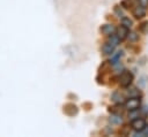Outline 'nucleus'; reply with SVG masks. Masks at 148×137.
<instances>
[{"label": "nucleus", "mask_w": 148, "mask_h": 137, "mask_svg": "<svg viewBox=\"0 0 148 137\" xmlns=\"http://www.w3.org/2000/svg\"><path fill=\"white\" fill-rule=\"evenodd\" d=\"M132 81H133V75L130 71H127V70L123 71L120 74V76H119V84L123 87H127L132 83Z\"/></svg>", "instance_id": "1"}, {"label": "nucleus", "mask_w": 148, "mask_h": 137, "mask_svg": "<svg viewBox=\"0 0 148 137\" xmlns=\"http://www.w3.org/2000/svg\"><path fill=\"white\" fill-rule=\"evenodd\" d=\"M125 106L127 109L130 111H134V109H138L139 106H140V99L138 97H131L126 102H125Z\"/></svg>", "instance_id": "2"}, {"label": "nucleus", "mask_w": 148, "mask_h": 137, "mask_svg": "<svg viewBox=\"0 0 148 137\" xmlns=\"http://www.w3.org/2000/svg\"><path fill=\"white\" fill-rule=\"evenodd\" d=\"M146 121L143 120V119H140V117H138V119H134L133 121H132V123H131V127L135 130V131H142L143 130V128L146 127Z\"/></svg>", "instance_id": "3"}, {"label": "nucleus", "mask_w": 148, "mask_h": 137, "mask_svg": "<svg viewBox=\"0 0 148 137\" xmlns=\"http://www.w3.org/2000/svg\"><path fill=\"white\" fill-rule=\"evenodd\" d=\"M128 32H130V31H128V28L125 26V25H123V24L117 29V36H118V38H119L120 40L125 39V38L127 37Z\"/></svg>", "instance_id": "4"}, {"label": "nucleus", "mask_w": 148, "mask_h": 137, "mask_svg": "<svg viewBox=\"0 0 148 137\" xmlns=\"http://www.w3.org/2000/svg\"><path fill=\"white\" fill-rule=\"evenodd\" d=\"M101 31H102V33H104V35H106V36H111V35H113L117 30H116V28H114L113 25H111V24H104V25H102Z\"/></svg>", "instance_id": "5"}, {"label": "nucleus", "mask_w": 148, "mask_h": 137, "mask_svg": "<svg viewBox=\"0 0 148 137\" xmlns=\"http://www.w3.org/2000/svg\"><path fill=\"white\" fill-rule=\"evenodd\" d=\"M145 14H146V9H145V7L143 6H136L135 7V9L133 10V15L135 16V18H141V17H143L145 16Z\"/></svg>", "instance_id": "6"}, {"label": "nucleus", "mask_w": 148, "mask_h": 137, "mask_svg": "<svg viewBox=\"0 0 148 137\" xmlns=\"http://www.w3.org/2000/svg\"><path fill=\"white\" fill-rule=\"evenodd\" d=\"M64 112H65L66 114H68V115H74V114L77 113V108H76L75 105H73V104H68V105L65 106Z\"/></svg>", "instance_id": "7"}, {"label": "nucleus", "mask_w": 148, "mask_h": 137, "mask_svg": "<svg viewBox=\"0 0 148 137\" xmlns=\"http://www.w3.org/2000/svg\"><path fill=\"white\" fill-rule=\"evenodd\" d=\"M113 50H114V46H113L112 44H110L109 41L105 43V44L102 46V51H103L104 54H111V53H113Z\"/></svg>", "instance_id": "8"}, {"label": "nucleus", "mask_w": 148, "mask_h": 137, "mask_svg": "<svg viewBox=\"0 0 148 137\" xmlns=\"http://www.w3.org/2000/svg\"><path fill=\"white\" fill-rule=\"evenodd\" d=\"M121 55H123V52H121V51H118V52H116V53L112 55V58H111L110 62H111L112 64H116V63L118 62V60L121 58Z\"/></svg>", "instance_id": "9"}, {"label": "nucleus", "mask_w": 148, "mask_h": 137, "mask_svg": "<svg viewBox=\"0 0 148 137\" xmlns=\"http://www.w3.org/2000/svg\"><path fill=\"white\" fill-rule=\"evenodd\" d=\"M112 100L117 104H120V102H124V97L119 93V92H114L112 94Z\"/></svg>", "instance_id": "10"}, {"label": "nucleus", "mask_w": 148, "mask_h": 137, "mask_svg": "<svg viewBox=\"0 0 148 137\" xmlns=\"http://www.w3.org/2000/svg\"><path fill=\"white\" fill-rule=\"evenodd\" d=\"M119 41H120V39L118 38V36H117V35H114V33H113V35H111V36H110L109 43H110V44H112L113 46H117V45L119 44Z\"/></svg>", "instance_id": "11"}, {"label": "nucleus", "mask_w": 148, "mask_h": 137, "mask_svg": "<svg viewBox=\"0 0 148 137\" xmlns=\"http://www.w3.org/2000/svg\"><path fill=\"white\" fill-rule=\"evenodd\" d=\"M110 122H111V123H120V122H121V116H120V114H113V115L110 117Z\"/></svg>", "instance_id": "12"}, {"label": "nucleus", "mask_w": 148, "mask_h": 137, "mask_svg": "<svg viewBox=\"0 0 148 137\" xmlns=\"http://www.w3.org/2000/svg\"><path fill=\"white\" fill-rule=\"evenodd\" d=\"M121 24L125 25V26H127V28H131V26H132V21H131L128 17H123Z\"/></svg>", "instance_id": "13"}, {"label": "nucleus", "mask_w": 148, "mask_h": 137, "mask_svg": "<svg viewBox=\"0 0 148 137\" xmlns=\"http://www.w3.org/2000/svg\"><path fill=\"white\" fill-rule=\"evenodd\" d=\"M127 37L130 38L131 41H136V40H138V35H136L135 32H128Z\"/></svg>", "instance_id": "14"}, {"label": "nucleus", "mask_w": 148, "mask_h": 137, "mask_svg": "<svg viewBox=\"0 0 148 137\" xmlns=\"http://www.w3.org/2000/svg\"><path fill=\"white\" fill-rule=\"evenodd\" d=\"M128 96H130V98L131 97H138L139 96V91L136 90V89H131V90H128Z\"/></svg>", "instance_id": "15"}, {"label": "nucleus", "mask_w": 148, "mask_h": 137, "mask_svg": "<svg viewBox=\"0 0 148 137\" xmlns=\"http://www.w3.org/2000/svg\"><path fill=\"white\" fill-rule=\"evenodd\" d=\"M110 112L112 114H120L121 113V109L118 108V107H110Z\"/></svg>", "instance_id": "16"}, {"label": "nucleus", "mask_w": 148, "mask_h": 137, "mask_svg": "<svg viewBox=\"0 0 148 137\" xmlns=\"http://www.w3.org/2000/svg\"><path fill=\"white\" fill-rule=\"evenodd\" d=\"M114 13H116L119 17H123V12H121V9H119V7H116V8H114Z\"/></svg>", "instance_id": "17"}, {"label": "nucleus", "mask_w": 148, "mask_h": 137, "mask_svg": "<svg viewBox=\"0 0 148 137\" xmlns=\"http://www.w3.org/2000/svg\"><path fill=\"white\" fill-rule=\"evenodd\" d=\"M146 26H148V22L142 23V24H141V26H140V30H141V31H145V30H146Z\"/></svg>", "instance_id": "18"}, {"label": "nucleus", "mask_w": 148, "mask_h": 137, "mask_svg": "<svg viewBox=\"0 0 148 137\" xmlns=\"http://www.w3.org/2000/svg\"><path fill=\"white\" fill-rule=\"evenodd\" d=\"M141 132H142L145 136H147V135H148V125H147V124H146V127L143 128V130H142Z\"/></svg>", "instance_id": "19"}]
</instances>
